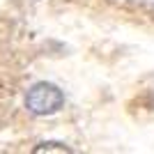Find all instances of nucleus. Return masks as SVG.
<instances>
[{
  "instance_id": "nucleus-1",
  "label": "nucleus",
  "mask_w": 154,
  "mask_h": 154,
  "mask_svg": "<svg viewBox=\"0 0 154 154\" xmlns=\"http://www.w3.org/2000/svg\"><path fill=\"white\" fill-rule=\"evenodd\" d=\"M62 103H64L62 90H60L58 85L44 83V81L35 83L26 94V106L35 115H53L55 110L62 108Z\"/></svg>"
},
{
  "instance_id": "nucleus-2",
  "label": "nucleus",
  "mask_w": 154,
  "mask_h": 154,
  "mask_svg": "<svg viewBox=\"0 0 154 154\" xmlns=\"http://www.w3.org/2000/svg\"><path fill=\"white\" fill-rule=\"evenodd\" d=\"M32 154H74L64 143H55V140H51V143H39L37 147L32 149Z\"/></svg>"
}]
</instances>
